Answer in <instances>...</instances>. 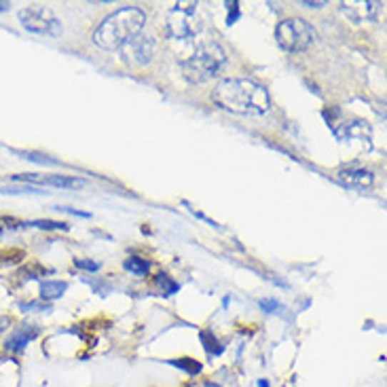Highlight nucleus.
<instances>
[{
	"label": "nucleus",
	"instance_id": "cd10ccee",
	"mask_svg": "<svg viewBox=\"0 0 387 387\" xmlns=\"http://www.w3.org/2000/svg\"><path fill=\"white\" fill-rule=\"evenodd\" d=\"M9 324H11V320H9V318H0V332L6 331L4 326H9Z\"/></svg>",
	"mask_w": 387,
	"mask_h": 387
},
{
	"label": "nucleus",
	"instance_id": "b1692460",
	"mask_svg": "<svg viewBox=\"0 0 387 387\" xmlns=\"http://www.w3.org/2000/svg\"><path fill=\"white\" fill-rule=\"evenodd\" d=\"M261 307H263V311H267V313H276L277 309H281L279 303L273 301V298H263V301H261Z\"/></svg>",
	"mask_w": 387,
	"mask_h": 387
},
{
	"label": "nucleus",
	"instance_id": "aec40b11",
	"mask_svg": "<svg viewBox=\"0 0 387 387\" xmlns=\"http://www.w3.org/2000/svg\"><path fill=\"white\" fill-rule=\"evenodd\" d=\"M21 311H24V313H32V311H51V303H45V301L21 303Z\"/></svg>",
	"mask_w": 387,
	"mask_h": 387
},
{
	"label": "nucleus",
	"instance_id": "2eb2a0df",
	"mask_svg": "<svg viewBox=\"0 0 387 387\" xmlns=\"http://www.w3.org/2000/svg\"><path fill=\"white\" fill-rule=\"evenodd\" d=\"M199 338H201V343H203L208 356H221L222 351H224V347L216 341V336H214L212 332H199Z\"/></svg>",
	"mask_w": 387,
	"mask_h": 387
},
{
	"label": "nucleus",
	"instance_id": "20e7f679",
	"mask_svg": "<svg viewBox=\"0 0 387 387\" xmlns=\"http://www.w3.org/2000/svg\"><path fill=\"white\" fill-rule=\"evenodd\" d=\"M316 30L311 24H307L301 17H290L279 21L276 28L277 45L288 54H301L309 49L316 41Z\"/></svg>",
	"mask_w": 387,
	"mask_h": 387
},
{
	"label": "nucleus",
	"instance_id": "a211bd4d",
	"mask_svg": "<svg viewBox=\"0 0 387 387\" xmlns=\"http://www.w3.org/2000/svg\"><path fill=\"white\" fill-rule=\"evenodd\" d=\"M157 286L161 288V294H164V296H171L174 292L180 290L178 281H174V279L169 276H166V273H159V276H157Z\"/></svg>",
	"mask_w": 387,
	"mask_h": 387
},
{
	"label": "nucleus",
	"instance_id": "f03ea898",
	"mask_svg": "<svg viewBox=\"0 0 387 387\" xmlns=\"http://www.w3.org/2000/svg\"><path fill=\"white\" fill-rule=\"evenodd\" d=\"M146 24V15L142 9L138 6H123L119 11H114L109 15L98 30L94 32V43L100 49H121L123 45H127L131 39L140 36L142 28Z\"/></svg>",
	"mask_w": 387,
	"mask_h": 387
},
{
	"label": "nucleus",
	"instance_id": "393cba45",
	"mask_svg": "<svg viewBox=\"0 0 387 387\" xmlns=\"http://www.w3.org/2000/svg\"><path fill=\"white\" fill-rule=\"evenodd\" d=\"M57 212H70V214H76V216H83V218H89L91 214H87V212H81V210H74V208H66V206H61V208H56Z\"/></svg>",
	"mask_w": 387,
	"mask_h": 387
},
{
	"label": "nucleus",
	"instance_id": "f8f14e48",
	"mask_svg": "<svg viewBox=\"0 0 387 387\" xmlns=\"http://www.w3.org/2000/svg\"><path fill=\"white\" fill-rule=\"evenodd\" d=\"M66 290H68V283H66V281H56V279L41 281V301H45V303L56 301Z\"/></svg>",
	"mask_w": 387,
	"mask_h": 387
},
{
	"label": "nucleus",
	"instance_id": "412c9836",
	"mask_svg": "<svg viewBox=\"0 0 387 387\" xmlns=\"http://www.w3.org/2000/svg\"><path fill=\"white\" fill-rule=\"evenodd\" d=\"M226 9H228V17H226V24L228 26H233L239 17H241V13H239V2H226Z\"/></svg>",
	"mask_w": 387,
	"mask_h": 387
},
{
	"label": "nucleus",
	"instance_id": "c756f323",
	"mask_svg": "<svg viewBox=\"0 0 387 387\" xmlns=\"http://www.w3.org/2000/svg\"><path fill=\"white\" fill-rule=\"evenodd\" d=\"M206 387H221L218 383H206Z\"/></svg>",
	"mask_w": 387,
	"mask_h": 387
},
{
	"label": "nucleus",
	"instance_id": "0eeeda50",
	"mask_svg": "<svg viewBox=\"0 0 387 387\" xmlns=\"http://www.w3.org/2000/svg\"><path fill=\"white\" fill-rule=\"evenodd\" d=\"M157 54V41L151 36H136L121 47V59L127 66H146Z\"/></svg>",
	"mask_w": 387,
	"mask_h": 387
},
{
	"label": "nucleus",
	"instance_id": "5701e85b",
	"mask_svg": "<svg viewBox=\"0 0 387 387\" xmlns=\"http://www.w3.org/2000/svg\"><path fill=\"white\" fill-rule=\"evenodd\" d=\"M74 265L79 269H85V271H98L100 269V263H94L89 258H81V261H74Z\"/></svg>",
	"mask_w": 387,
	"mask_h": 387
},
{
	"label": "nucleus",
	"instance_id": "dca6fc26",
	"mask_svg": "<svg viewBox=\"0 0 387 387\" xmlns=\"http://www.w3.org/2000/svg\"><path fill=\"white\" fill-rule=\"evenodd\" d=\"M0 193L2 195H43L45 191H41L39 186L26 184V186H2Z\"/></svg>",
	"mask_w": 387,
	"mask_h": 387
},
{
	"label": "nucleus",
	"instance_id": "bb28decb",
	"mask_svg": "<svg viewBox=\"0 0 387 387\" xmlns=\"http://www.w3.org/2000/svg\"><path fill=\"white\" fill-rule=\"evenodd\" d=\"M11 9V2H6V0H0V13H6Z\"/></svg>",
	"mask_w": 387,
	"mask_h": 387
},
{
	"label": "nucleus",
	"instance_id": "39448f33",
	"mask_svg": "<svg viewBox=\"0 0 387 387\" xmlns=\"http://www.w3.org/2000/svg\"><path fill=\"white\" fill-rule=\"evenodd\" d=\"M197 2H178L167 15V32L174 39H191L201 30L197 11Z\"/></svg>",
	"mask_w": 387,
	"mask_h": 387
},
{
	"label": "nucleus",
	"instance_id": "4be33fe9",
	"mask_svg": "<svg viewBox=\"0 0 387 387\" xmlns=\"http://www.w3.org/2000/svg\"><path fill=\"white\" fill-rule=\"evenodd\" d=\"M24 222L17 221V218H13V216H0V231H13V228H19Z\"/></svg>",
	"mask_w": 387,
	"mask_h": 387
},
{
	"label": "nucleus",
	"instance_id": "ddd939ff",
	"mask_svg": "<svg viewBox=\"0 0 387 387\" xmlns=\"http://www.w3.org/2000/svg\"><path fill=\"white\" fill-rule=\"evenodd\" d=\"M167 364H171V366H176V368H180V371H184L186 375H191V377H195V375H199L201 373V362H197V360H193V358H180V360H169Z\"/></svg>",
	"mask_w": 387,
	"mask_h": 387
},
{
	"label": "nucleus",
	"instance_id": "f257e3e1",
	"mask_svg": "<svg viewBox=\"0 0 387 387\" xmlns=\"http://www.w3.org/2000/svg\"><path fill=\"white\" fill-rule=\"evenodd\" d=\"M212 100L222 111L246 116H261L269 111V94L263 85L250 79H226L212 91Z\"/></svg>",
	"mask_w": 387,
	"mask_h": 387
},
{
	"label": "nucleus",
	"instance_id": "6e6552de",
	"mask_svg": "<svg viewBox=\"0 0 387 387\" xmlns=\"http://www.w3.org/2000/svg\"><path fill=\"white\" fill-rule=\"evenodd\" d=\"M13 182H28L32 186H54V189H81L87 182L83 178L76 176H64V174H56V176H41V174H17L11 178Z\"/></svg>",
	"mask_w": 387,
	"mask_h": 387
},
{
	"label": "nucleus",
	"instance_id": "7ed1b4c3",
	"mask_svg": "<svg viewBox=\"0 0 387 387\" xmlns=\"http://www.w3.org/2000/svg\"><path fill=\"white\" fill-rule=\"evenodd\" d=\"M224 61H226V56L221 47L216 43H206V45H199L193 56L186 57L180 64V68H182V74L186 81L203 83V81H210L218 74Z\"/></svg>",
	"mask_w": 387,
	"mask_h": 387
},
{
	"label": "nucleus",
	"instance_id": "f3484780",
	"mask_svg": "<svg viewBox=\"0 0 387 387\" xmlns=\"http://www.w3.org/2000/svg\"><path fill=\"white\" fill-rule=\"evenodd\" d=\"M21 226H34V228H43V231H68V224H66V222L57 221H30L24 222Z\"/></svg>",
	"mask_w": 387,
	"mask_h": 387
},
{
	"label": "nucleus",
	"instance_id": "6ab92c4d",
	"mask_svg": "<svg viewBox=\"0 0 387 387\" xmlns=\"http://www.w3.org/2000/svg\"><path fill=\"white\" fill-rule=\"evenodd\" d=\"M17 155H21V157H26L28 161H34V164H39V166H57V161L54 159H49L47 155H41V153H19V151H15Z\"/></svg>",
	"mask_w": 387,
	"mask_h": 387
},
{
	"label": "nucleus",
	"instance_id": "a878e982",
	"mask_svg": "<svg viewBox=\"0 0 387 387\" xmlns=\"http://www.w3.org/2000/svg\"><path fill=\"white\" fill-rule=\"evenodd\" d=\"M303 4L309 6V9H322V6H326V2H309V0H305Z\"/></svg>",
	"mask_w": 387,
	"mask_h": 387
},
{
	"label": "nucleus",
	"instance_id": "1a4fd4ad",
	"mask_svg": "<svg viewBox=\"0 0 387 387\" xmlns=\"http://www.w3.org/2000/svg\"><path fill=\"white\" fill-rule=\"evenodd\" d=\"M36 336H39V328H36V326H30V324L19 326V328H15V331L6 336V341H4V351H9V353H13V356H19V353L26 351V347H28Z\"/></svg>",
	"mask_w": 387,
	"mask_h": 387
},
{
	"label": "nucleus",
	"instance_id": "c85d7f7f",
	"mask_svg": "<svg viewBox=\"0 0 387 387\" xmlns=\"http://www.w3.org/2000/svg\"><path fill=\"white\" fill-rule=\"evenodd\" d=\"M258 387H269V381H267V379H261V381H258Z\"/></svg>",
	"mask_w": 387,
	"mask_h": 387
},
{
	"label": "nucleus",
	"instance_id": "9d476101",
	"mask_svg": "<svg viewBox=\"0 0 387 387\" xmlns=\"http://www.w3.org/2000/svg\"><path fill=\"white\" fill-rule=\"evenodd\" d=\"M336 180L345 186H351V189H368L375 180L373 171L364 169V167H341L336 171Z\"/></svg>",
	"mask_w": 387,
	"mask_h": 387
},
{
	"label": "nucleus",
	"instance_id": "9b49d317",
	"mask_svg": "<svg viewBox=\"0 0 387 387\" xmlns=\"http://www.w3.org/2000/svg\"><path fill=\"white\" fill-rule=\"evenodd\" d=\"M341 11L353 19L356 24H362L364 19H375L377 11H379V2H341Z\"/></svg>",
	"mask_w": 387,
	"mask_h": 387
},
{
	"label": "nucleus",
	"instance_id": "423d86ee",
	"mask_svg": "<svg viewBox=\"0 0 387 387\" xmlns=\"http://www.w3.org/2000/svg\"><path fill=\"white\" fill-rule=\"evenodd\" d=\"M19 21L28 32L43 34V36H59L61 34V21L54 15L51 9L32 4L19 11Z\"/></svg>",
	"mask_w": 387,
	"mask_h": 387
},
{
	"label": "nucleus",
	"instance_id": "4468645a",
	"mask_svg": "<svg viewBox=\"0 0 387 387\" xmlns=\"http://www.w3.org/2000/svg\"><path fill=\"white\" fill-rule=\"evenodd\" d=\"M123 267H125L129 273H136V276H146V273H149V269H151V263H149V261H144V258H140V256H129V258L123 263Z\"/></svg>",
	"mask_w": 387,
	"mask_h": 387
}]
</instances>
